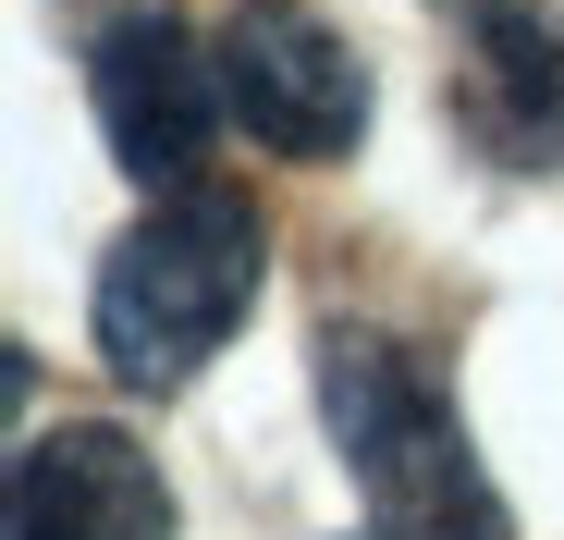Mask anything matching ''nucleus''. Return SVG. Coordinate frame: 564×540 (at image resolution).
Returning <instances> with one entry per match:
<instances>
[{"label":"nucleus","instance_id":"nucleus-1","mask_svg":"<svg viewBox=\"0 0 564 540\" xmlns=\"http://www.w3.org/2000/svg\"><path fill=\"white\" fill-rule=\"evenodd\" d=\"M319 418H332V455H344V479H356L381 540H516L454 393L393 332H356V320L319 332Z\"/></svg>","mask_w":564,"mask_h":540},{"label":"nucleus","instance_id":"nucleus-2","mask_svg":"<svg viewBox=\"0 0 564 540\" xmlns=\"http://www.w3.org/2000/svg\"><path fill=\"white\" fill-rule=\"evenodd\" d=\"M270 234L234 185H160V209L99 258V356L123 393H184L258 307Z\"/></svg>","mask_w":564,"mask_h":540},{"label":"nucleus","instance_id":"nucleus-3","mask_svg":"<svg viewBox=\"0 0 564 540\" xmlns=\"http://www.w3.org/2000/svg\"><path fill=\"white\" fill-rule=\"evenodd\" d=\"M221 99L270 160H344L368 136V62L307 0H246L221 25Z\"/></svg>","mask_w":564,"mask_h":540},{"label":"nucleus","instance_id":"nucleus-4","mask_svg":"<svg viewBox=\"0 0 564 540\" xmlns=\"http://www.w3.org/2000/svg\"><path fill=\"white\" fill-rule=\"evenodd\" d=\"M86 99H99V136H111V160L135 185H184L209 123L234 111L221 99V50H197L160 0H135V13H111L86 37Z\"/></svg>","mask_w":564,"mask_h":540},{"label":"nucleus","instance_id":"nucleus-5","mask_svg":"<svg viewBox=\"0 0 564 540\" xmlns=\"http://www.w3.org/2000/svg\"><path fill=\"white\" fill-rule=\"evenodd\" d=\"M13 540H172V479L135 430L62 418L13 455Z\"/></svg>","mask_w":564,"mask_h":540},{"label":"nucleus","instance_id":"nucleus-6","mask_svg":"<svg viewBox=\"0 0 564 540\" xmlns=\"http://www.w3.org/2000/svg\"><path fill=\"white\" fill-rule=\"evenodd\" d=\"M466 25V123L503 160L564 172V0H442Z\"/></svg>","mask_w":564,"mask_h":540}]
</instances>
